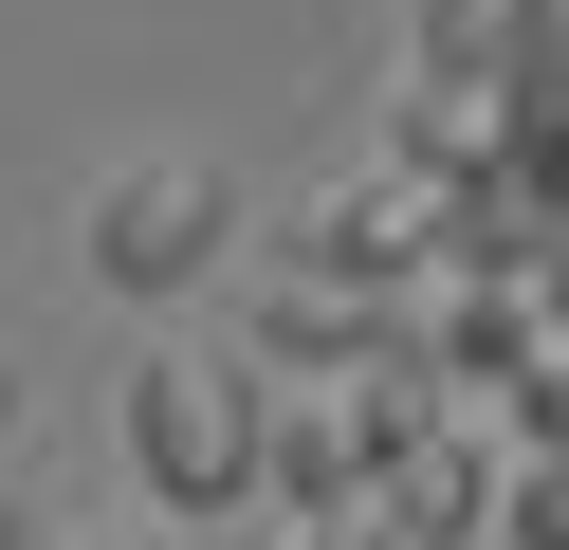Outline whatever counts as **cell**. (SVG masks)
Masks as SVG:
<instances>
[{
  "label": "cell",
  "mask_w": 569,
  "mask_h": 550,
  "mask_svg": "<svg viewBox=\"0 0 569 550\" xmlns=\"http://www.w3.org/2000/svg\"><path fill=\"white\" fill-rule=\"evenodd\" d=\"M258 440H276L258 349H148L129 367V477L166 513H258Z\"/></svg>",
  "instance_id": "cell-1"
},
{
  "label": "cell",
  "mask_w": 569,
  "mask_h": 550,
  "mask_svg": "<svg viewBox=\"0 0 569 550\" xmlns=\"http://www.w3.org/2000/svg\"><path fill=\"white\" fill-rule=\"evenodd\" d=\"M239 257V183L202 166V147H148V166L92 183V276L111 293H202Z\"/></svg>",
  "instance_id": "cell-2"
},
{
  "label": "cell",
  "mask_w": 569,
  "mask_h": 550,
  "mask_svg": "<svg viewBox=\"0 0 569 550\" xmlns=\"http://www.w3.org/2000/svg\"><path fill=\"white\" fill-rule=\"evenodd\" d=\"M386 496V422H368V367H295L276 386V440H258V513H368Z\"/></svg>",
  "instance_id": "cell-3"
},
{
  "label": "cell",
  "mask_w": 569,
  "mask_h": 550,
  "mask_svg": "<svg viewBox=\"0 0 569 550\" xmlns=\"http://www.w3.org/2000/svg\"><path fill=\"white\" fill-rule=\"evenodd\" d=\"M239 349H276V367H386V349H422V312L386 276H312V257H276L258 293H239Z\"/></svg>",
  "instance_id": "cell-4"
},
{
  "label": "cell",
  "mask_w": 569,
  "mask_h": 550,
  "mask_svg": "<svg viewBox=\"0 0 569 550\" xmlns=\"http://www.w3.org/2000/svg\"><path fill=\"white\" fill-rule=\"evenodd\" d=\"M515 19L532 0H405V56L422 73H515Z\"/></svg>",
  "instance_id": "cell-5"
},
{
  "label": "cell",
  "mask_w": 569,
  "mask_h": 550,
  "mask_svg": "<svg viewBox=\"0 0 569 550\" xmlns=\"http://www.w3.org/2000/svg\"><path fill=\"white\" fill-rule=\"evenodd\" d=\"M496 550H569V440H515V496H496Z\"/></svg>",
  "instance_id": "cell-6"
},
{
  "label": "cell",
  "mask_w": 569,
  "mask_h": 550,
  "mask_svg": "<svg viewBox=\"0 0 569 550\" xmlns=\"http://www.w3.org/2000/svg\"><path fill=\"white\" fill-rule=\"evenodd\" d=\"M295 550H441V532H405V513H386V496H368V513H312V532H295Z\"/></svg>",
  "instance_id": "cell-7"
},
{
  "label": "cell",
  "mask_w": 569,
  "mask_h": 550,
  "mask_svg": "<svg viewBox=\"0 0 569 550\" xmlns=\"http://www.w3.org/2000/svg\"><path fill=\"white\" fill-rule=\"evenodd\" d=\"M38 532H56V513H38V496H19V477H0V550H38Z\"/></svg>",
  "instance_id": "cell-8"
},
{
  "label": "cell",
  "mask_w": 569,
  "mask_h": 550,
  "mask_svg": "<svg viewBox=\"0 0 569 550\" xmlns=\"http://www.w3.org/2000/svg\"><path fill=\"white\" fill-rule=\"evenodd\" d=\"M38 550H129V532H38Z\"/></svg>",
  "instance_id": "cell-9"
},
{
  "label": "cell",
  "mask_w": 569,
  "mask_h": 550,
  "mask_svg": "<svg viewBox=\"0 0 569 550\" xmlns=\"http://www.w3.org/2000/svg\"><path fill=\"white\" fill-rule=\"evenodd\" d=\"M0 422H19V367H0Z\"/></svg>",
  "instance_id": "cell-10"
}]
</instances>
